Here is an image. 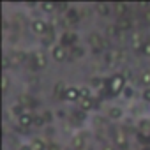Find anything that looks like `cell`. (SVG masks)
Instances as JSON below:
<instances>
[{
  "label": "cell",
  "mask_w": 150,
  "mask_h": 150,
  "mask_svg": "<svg viewBox=\"0 0 150 150\" xmlns=\"http://www.w3.org/2000/svg\"><path fill=\"white\" fill-rule=\"evenodd\" d=\"M117 27H118L120 30L127 32V30L131 28V20H129V16H122V18H118V21H117Z\"/></svg>",
  "instance_id": "cell-14"
},
{
  "label": "cell",
  "mask_w": 150,
  "mask_h": 150,
  "mask_svg": "<svg viewBox=\"0 0 150 150\" xmlns=\"http://www.w3.org/2000/svg\"><path fill=\"white\" fill-rule=\"evenodd\" d=\"M146 150H150V148H146Z\"/></svg>",
  "instance_id": "cell-39"
},
{
  "label": "cell",
  "mask_w": 150,
  "mask_h": 150,
  "mask_svg": "<svg viewBox=\"0 0 150 150\" xmlns=\"http://www.w3.org/2000/svg\"><path fill=\"white\" fill-rule=\"evenodd\" d=\"M78 104H80V110H81V111H88V110H92V108L96 106L94 97H81V99L78 101Z\"/></svg>",
  "instance_id": "cell-9"
},
{
  "label": "cell",
  "mask_w": 150,
  "mask_h": 150,
  "mask_svg": "<svg viewBox=\"0 0 150 150\" xmlns=\"http://www.w3.org/2000/svg\"><path fill=\"white\" fill-rule=\"evenodd\" d=\"M50 150H60V148H58L57 145H51V146H50Z\"/></svg>",
  "instance_id": "cell-38"
},
{
  "label": "cell",
  "mask_w": 150,
  "mask_h": 150,
  "mask_svg": "<svg viewBox=\"0 0 150 150\" xmlns=\"http://www.w3.org/2000/svg\"><path fill=\"white\" fill-rule=\"evenodd\" d=\"M139 83H141V85H145L146 88H150V69H145V71H141Z\"/></svg>",
  "instance_id": "cell-18"
},
{
  "label": "cell",
  "mask_w": 150,
  "mask_h": 150,
  "mask_svg": "<svg viewBox=\"0 0 150 150\" xmlns=\"http://www.w3.org/2000/svg\"><path fill=\"white\" fill-rule=\"evenodd\" d=\"M113 9L117 11L118 18L127 16V4H124V2H117V4H113Z\"/></svg>",
  "instance_id": "cell-15"
},
{
  "label": "cell",
  "mask_w": 150,
  "mask_h": 150,
  "mask_svg": "<svg viewBox=\"0 0 150 150\" xmlns=\"http://www.w3.org/2000/svg\"><path fill=\"white\" fill-rule=\"evenodd\" d=\"M80 94H81V97H90V88L83 87V88H80Z\"/></svg>",
  "instance_id": "cell-29"
},
{
  "label": "cell",
  "mask_w": 150,
  "mask_h": 150,
  "mask_svg": "<svg viewBox=\"0 0 150 150\" xmlns=\"http://www.w3.org/2000/svg\"><path fill=\"white\" fill-rule=\"evenodd\" d=\"M53 39H55V32H53V28H50V30L42 35V44H44V46H48V44H51V42H53Z\"/></svg>",
  "instance_id": "cell-19"
},
{
  "label": "cell",
  "mask_w": 150,
  "mask_h": 150,
  "mask_svg": "<svg viewBox=\"0 0 150 150\" xmlns=\"http://www.w3.org/2000/svg\"><path fill=\"white\" fill-rule=\"evenodd\" d=\"M65 90H67V87L62 83V81H58L57 85H55V88H53V94H55V97L57 99H60V101H64V96H65Z\"/></svg>",
  "instance_id": "cell-12"
},
{
  "label": "cell",
  "mask_w": 150,
  "mask_h": 150,
  "mask_svg": "<svg viewBox=\"0 0 150 150\" xmlns=\"http://www.w3.org/2000/svg\"><path fill=\"white\" fill-rule=\"evenodd\" d=\"M108 87H110V92H111L113 96H117V94L124 92V88L127 87V85H125V78H124V74H115V76L108 81Z\"/></svg>",
  "instance_id": "cell-1"
},
{
  "label": "cell",
  "mask_w": 150,
  "mask_h": 150,
  "mask_svg": "<svg viewBox=\"0 0 150 150\" xmlns=\"http://www.w3.org/2000/svg\"><path fill=\"white\" fill-rule=\"evenodd\" d=\"M71 145H72V148H74V150H83V148H85V136H83V134H76V136H72Z\"/></svg>",
  "instance_id": "cell-10"
},
{
  "label": "cell",
  "mask_w": 150,
  "mask_h": 150,
  "mask_svg": "<svg viewBox=\"0 0 150 150\" xmlns=\"http://www.w3.org/2000/svg\"><path fill=\"white\" fill-rule=\"evenodd\" d=\"M76 42H78V35L74 34V32H65V34H62V37H60V44H62L64 48H67V46L74 48V46H76Z\"/></svg>",
  "instance_id": "cell-3"
},
{
  "label": "cell",
  "mask_w": 150,
  "mask_h": 150,
  "mask_svg": "<svg viewBox=\"0 0 150 150\" xmlns=\"http://www.w3.org/2000/svg\"><path fill=\"white\" fill-rule=\"evenodd\" d=\"M81 99V94H80V88H74V87H67L65 90V96H64V101H80Z\"/></svg>",
  "instance_id": "cell-5"
},
{
  "label": "cell",
  "mask_w": 150,
  "mask_h": 150,
  "mask_svg": "<svg viewBox=\"0 0 150 150\" xmlns=\"http://www.w3.org/2000/svg\"><path fill=\"white\" fill-rule=\"evenodd\" d=\"M46 64H48L46 57L42 53H35V57H34V69H44Z\"/></svg>",
  "instance_id": "cell-11"
},
{
  "label": "cell",
  "mask_w": 150,
  "mask_h": 150,
  "mask_svg": "<svg viewBox=\"0 0 150 150\" xmlns=\"http://www.w3.org/2000/svg\"><path fill=\"white\" fill-rule=\"evenodd\" d=\"M51 57H53L57 62H64V60L67 58V51H65V48H64L62 44H57V46L51 48Z\"/></svg>",
  "instance_id": "cell-4"
},
{
  "label": "cell",
  "mask_w": 150,
  "mask_h": 150,
  "mask_svg": "<svg viewBox=\"0 0 150 150\" xmlns=\"http://www.w3.org/2000/svg\"><path fill=\"white\" fill-rule=\"evenodd\" d=\"M106 34H108V37H115V35L120 34V28H118L117 25H110L108 30H106Z\"/></svg>",
  "instance_id": "cell-23"
},
{
  "label": "cell",
  "mask_w": 150,
  "mask_h": 150,
  "mask_svg": "<svg viewBox=\"0 0 150 150\" xmlns=\"http://www.w3.org/2000/svg\"><path fill=\"white\" fill-rule=\"evenodd\" d=\"M141 53L145 57H150V41H143V48H141Z\"/></svg>",
  "instance_id": "cell-27"
},
{
  "label": "cell",
  "mask_w": 150,
  "mask_h": 150,
  "mask_svg": "<svg viewBox=\"0 0 150 150\" xmlns=\"http://www.w3.org/2000/svg\"><path fill=\"white\" fill-rule=\"evenodd\" d=\"M124 96H125L127 99L132 97V88H131V87H125V88H124Z\"/></svg>",
  "instance_id": "cell-31"
},
{
  "label": "cell",
  "mask_w": 150,
  "mask_h": 150,
  "mask_svg": "<svg viewBox=\"0 0 150 150\" xmlns=\"http://www.w3.org/2000/svg\"><path fill=\"white\" fill-rule=\"evenodd\" d=\"M18 124H20L21 127H32V125H34V115H32L30 111H25L23 115L18 117Z\"/></svg>",
  "instance_id": "cell-6"
},
{
  "label": "cell",
  "mask_w": 150,
  "mask_h": 150,
  "mask_svg": "<svg viewBox=\"0 0 150 150\" xmlns=\"http://www.w3.org/2000/svg\"><path fill=\"white\" fill-rule=\"evenodd\" d=\"M9 83H11V81H9V76H7V74H4V76H2V90H4V92L9 88Z\"/></svg>",
  "instance_id": "cell-28"
},
{
  "label": "cell",
  "mask_w": 150,
  "mask_h": 150,
  "mask_svg": "<svg viewBox=\"0 0 150 150\" xmlns=\"http://www.w3.org/2000/svg\"><path fill=\"white\" fill-rule=\"evenodd\" d=\"M30 148H32V150H46L48 146H46L44 139H41V138H34L32 143H30Z\"/></svg>",
  "instance_id": "cell-16"
},
{
  "label": "cell",
  "mask_w": 150,
  "mask_h": 150,
  "mask_svg": "<svg viewBox=\"0 0 150 150\" xmlns=\"http://www.w3.org/2000/svg\"><path fill=\"white\" fill-rule=\"evenodd\" d=\"M9 67V57H4V69Z\"/></svg>",
  "instance_id": "cell-35"
},
{
  "label": "cell",
  "mask_w": 150,
  "mask_h": 150,
  "mask_svg": "<svg viewBox=\"0 0 150 150\" xmlns=\"http://www.w3.org/2000/svg\"><path fill=\"white\" fill-rule=\"evenodd\" d=\"M65 21H67V23H71V25L78 23V21H80V14L74 11V9H69V11L65 13Z\"/></svg>",
  "instance_id": "cell-13"
},
{
  "label": "cell",
  "mask_w": 150,
  "mask_h": 150,
  "mask_svg": "<svg viewBox=\"0 0 150 150\" xmlns=\"http://www.w3.org/2000/svg\"><path fill=\"white\" fill-rule=\"evenodd\" d=\"M72 118H74V120H78V122H81V120L87 118V113L81 111V110H78V111H74V113H72Z\"/></svg>",
  "instance_id": "cell-26"
},
{
  "label": "cell",
  "mask_w": 150,
  "mask_h": 150,
  "mask_svg": "<svg viewBox=\"0 0 150 150\" xmlns=\"http://www.w3.org/2000/svg\"><path fill=\"white\" fill-rule=\"evenodd\" d=\"M20 104L25 108V106H28V108H34L35 106V103L32 101V97H27V96H21L20 97Z\"/></svg>",
  "instance_id": "cell-22"
},
{
  "label": "cell",
  "mask_w": 150,
  "mask_h": 150,
  "mask_svg": "<svg viewBox=\"0 0 150 150\" xmlns=\"http://www.w3.org/2000/svg\"><path fill=\"white\" fill-rule=\"evenodd\" d=\"M42 117H44V120H46V122H51V120H53L51 111H44V113H42Z\"/></svg>",
  "instance_id": "cell-32"
},
{
  "label": "cell",
  "mask_w": 150,
  "mask_h": 150,
  "mask_svg": "<svg viewBox=\"0 0 150 150\" xmlns=\"http://www.w3.org/2000/svg\"><path fill=\"white\" fill-rule=\"evenodd\" d=\"M143 23L145 25H150V11H145L143 13Z\"/></svg>",
  "instance_id": "cell-30"
},
{
  "label": "cell",
  "mask_w": 150,
  "mask_h": 150,
  "mask_svg": "<svg viewBox=\"0 0 150 150\" xmlns=\"http://www.w3.org/2000/svg\"><path fill=\"white\" fill-rule=\"evenodd\" d=\"M20 150H32V148H30V145H25V146H21Z\"/></svg>",
  "instance_id": "cell-37"
},
{
  "label": "cell",
  "mask_w": 150,
  "mask_h": 150,
  "mask_svg": "<svg viewBox=\"0 0 150 150\" xmlns=\"http://www.w3.org/2000/svg\"><path fill=\"white\" fill-rule=\"evenodd\" d=\"M30 28H32V32L34 34H37V35H44L48 30H50V25L46 23V21H42V20H34L32 21V25H30Z\"/></svg>",
  "instance_id": "cell-2"
},
{
  "label": "cell",
  "mask_w": 150,
  "mask_h": 150,
  "mask_svg": "<svg viewBox=\"0 0 150 150\" xmlns=\"http://www.w3.org/2000/svg\"><path fill=\"white\" fill-rule=\"evenodd\" d=\"M108 117H110L111 120H118V118H122V110H120V108H110Z\"/></svg>",
  "instance_id": "cell-20"
},
{
  "label": "cell",
  "mask_w": 150,
  "mask_h": 150,
  "mask_svg": "<svg viewBox=\"0 0 150 150\" xmlns=\"http://www.w3.org/2000/svg\"><path fill=\"white\" fill-rule=\"evenodd\" d=\"M143 99H145L146 103H150V88H145V90H143Z\"/></svg>",
  "instance_id": "cell-33"
},
{
  "label": "cell",
  "mask_w": 150,
  "mask_h": 150,
  "mask_svg": "<svg viewBox=\"0 0 150 150\" xmlns=\"http://www.w3.org/2000/svg\"><path fill=\"white\" fill-rule=\"evenodd\" d=\"M41 9H42L44 13H53V11L57 9V4H50V2H44V4H41Z\"/></svg>",
  "instance_id": "cell-24"
},
{
  "label": "cell",
  "mask_w": 150,
  "mask_h": 150,
  "mask_svg": "<svg viewBox=\"0 0 150 150\" xmlns=\"http://www.w3.org/2000/svg\"><path fill=\"white\" fill-rule=\"evenodd\" d=\"M88 42L92 44L94 51H99V50H103V46H104V42H103V37H99V34H92V35L88 37Z\"/></svg>",
  "instance_id": "cell-8"
},
{
  "label": "cell",
  "mask_w": 150,
  "mask_h": 150,
  "mask_svg": "<svg viewBox=\"0 0 150 150\" xmlns=\"http://www.w3.org/2000/svg\"><path fill=\"white\" fill-rule=\"evenodd\" d=\"M101 83H103L101 78H94V80H92V87H101Z\"/></svg>",
  "instance_id": "cell-34"
},
{
  "label": "cell",
  "mask_w": 150,
  "mask_h": 150,
  "mask_svg": "<svg viewBox=\"0 0 150 150\" xmlns=\"http://www.w3.org/2000/svg\"><path fill=\"white\" fill-rule=\"evenodd\" d=\"M83 55H85V50H83V48H80V46L71 48V57H74V58H81Z\"/></svg>",
  "instance_id": "cell-21"
},
{
  "label": "cell",
  "mask_w": 150,
  "mask_h": 150,
  "mask_svg": "<svg viewBox=\"0 0 150 150\" xmlns=\"http://www.w3.org/2000/svg\"><path fill=\"white\" fill-rule=\"evenodd\" d=\"M44 124H46V120H44L42 115H35L34 117V127H42Z\"/></svg>",
  "instance_id": "cell-25"
},
{
  "label": "cell",
  "mask_w": 150,
  "mask_h": 150,
  "mask_svg": "<svg viewBox=\"0 0 150 150\" xmlns=\"http://www.w3.org/2000/svg\"><path fill=\"white\" fill-rule=\"evenodd\" d=\"M96 9H97V13H99L101 16H110V14H111V6H110V4H97Z\"/></svg>",
  "instance_id": "cell-17"
},
{
  "label": "cell",
  "mask_w": 150,
  "mask_h": 150,
  "mask_svg": "<svg viewBox=\"0 0 150 150\" xmlns=\"http://www.w3.org/2000/svg\"><path fill=\"white\" fill-rule=\"evenodd\" d=\"M115 145H117L118 148H122V150L127 148L129 141H127V136L124 134V131H117V132H115Z\"/></svg>",
  "instance_id": "cell-7"
},
{
  "label": "cell",
  "mask_w": 150,
  "mask_h": 150,
  "mask_svg": "<svg viewBox=\"0 0 150 150\" xmlns=\"http://www.w3.org/2000/svg\"><path fill=\"white\" fill-rule=\"evenodd\" d=\"M103 150H113V145H104Z\"/></svg>",
  "instance_id": "cell-36"
}]
</instances>
